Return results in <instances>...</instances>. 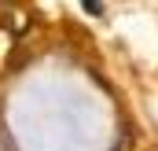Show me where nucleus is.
Here are the masks:
<instances>
[{
	"label": "nucleus",
	"mask_w": 158,
	"mask_h": 151,
	"mask_svg": "<svg viewBox=\"0 0 158 151\" xmlns=\"http://www.w3.org/2000/svg\"><path fill=\"white\" fill-rule=\"evenodd\" d=\"M88 15H103V0H81Z\"/></svg>",
	"instance_id": "f257e3e1"
}]
</instances>
